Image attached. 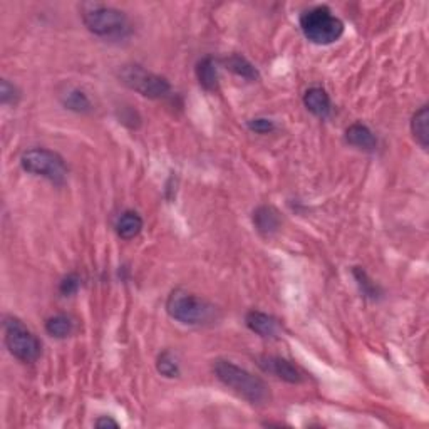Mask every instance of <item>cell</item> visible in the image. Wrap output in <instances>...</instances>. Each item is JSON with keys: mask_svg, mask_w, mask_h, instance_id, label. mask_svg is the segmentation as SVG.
Returning a JSON list of instances; mask_svg holds the SVG:
<instances>
[{"mask_svg": "<svg viewBox=\"0 0 429 429\" xmlns=\"http://www.w3.org/2000/svg\"><path fill=\"white\" fill-rule=\"evenodd\" d=\"M300 29L310 42L319 46L339 41L344 34V22L326 6L314 7V9L304 12L300 17Z\"/></svg>", "mask_w": 429, "mask_h": 429, "instance_id": "cell-3", "label": "cell"}, {"mask_svg": "<svg viewBox=\"0 0 429 429\" xmlns=\"http://www.w3.org/2000/svg\"><path fill=\"white\" fill-rule=\"evenodd\" d=\"M346 139L349 144L364 151H374L376 146H378V139H376L374 133L369 130L366 124L360 123H356L347 128Z\"/></svg>", "mask_w": 429, "mask_h": 429, "instance_id": "cell-10", "label": "cell"}, {"mask_svg": "<svg viewBox=\"0 0 429 429\" xmlns=\"http://www.w3.org/2000/svg\"><path fill=\"white\" fill-rule=\"evenodd\" d=\"M0 99H2L3 104H15L19 99V91L15 89V86L7 82L6 79L0 84Z\"/></svg>", "mask_w": 429, "mask_h": 429, "instance_id": "cell-21", "label": "cell"}, {"mask_svg": "<svg viewBox=\"0 0 429 429\" xmlns=\"http://www.w3.org/2000/svg\"><path fill=\"white\" fill-rule=\"evenodd\" d=\"M22 168L27 173L47 178L54 184H62L67 178V168L58 153L44 148H35L22 155Z\"/></svg>", "mask_w": 429, "mask_h": 429, "instance_id": "cell-6", "label": "cell"}, {"mask_svg": "<svg viewBox=\"0 0 429 429\" xmlns=\"http://www.w3.org/2000/svg\"><path fill=\"white\" fill-rule=\"evenodd\" d=\"M119 79L124 86L133 89L144 98L159 99L170 92V82L155 72L146 71L138 64H126L119 69Z\"/></svg>", "mask_w": 429, "mask_h": 429, "instance_id": "cell-7", "label": "cell"}, {"mask_svg": "<svg viewBox=\"0 0 429 429\" xmlns=\"http://www.w3.org/2000/svg\"><path fill=\"white\" fill-rule=\"evenodd\" d=\"M46 331L47 334L52 335L55 339H66L69 338L74 331V322L67 315H54L51 319H47L46 322Z\"/></svg>", "mask_w": 429, "mask_h": 429, "instance_id": "cell-18", "label": "cell"}, {"mask_svg": "<svg viewBox=\"0 0 429 429\" xmlns=\"http://www.w3.org/2000/svg\"><path fill=\"white\" fill-rule=\"evenodd\" d=\"M354 275H356V279L359 280V286H360V288H362V292L367 297H374L376 294H378V288H376L374 283H371V280L367 279L366 272L360 270V268H356Z\"/></svg>", "mask_w": 429, "mask_h": 429, "instance_id": "cell-22", "label": "cell"}, {"mask_svg": "<svg viewBox=\"0 0 429 429\" xmlns=\"http://www.w3.org/2000/svg\"><path fill=\"white\" fill-rule=\"evenodd\" d=\"M196 78L207 91H215L218 87V71L213 59L204 58L196 64Z\"/></svg>", "mask_w": 429, "mask_h": 429, "instance_id": "cell-14", "label": "cell"}, {"mask_svg": "<svg viewBox=\"0 0 429 429\" xmlns=\"http://www.w3.org/2000/svg\"><path fill=\"white\" fill-rule=\"evenodd\" d=\"M61 101L67 110L76 111V113H89L92 110L89 98L81 89H74V87L64 92L61 96Z\"/></svg>", "mask_w": 429, "mask_h": 429, "instance_id": "cell-17", "label": "cell"}, {"mask_svg": "<svg viewBox=\"0 0 429 429\" xmlns=\"http://www.w3.org/2000/svg\"><path fill=\"white\" fill-rule=\"evenodd\" d=\"M213 372L227 387L235 391L252 404H265L270 398V391L265 380L256 378L247 369L238 367L231 360L216 359L213 362Z\"/></svg>", "mask_w": 429, "mask_h": 429, "instance_id": "cell-1", "label": "cell"}, {"mask_svg": "<svg viewBox=\"0 0 429 429\" xmlns=\"http://www.w3.org/2000/svg\"><path fill=\"white\" fill-rule=\"evenodd\" d=\"M166 312L171 319L178 320L184 326H204L215 320V306L191 294L184 288H176L166 300Z\"/></svg>", "mask_w": 429, "mask_h": 429, "instance_id": "cell-2", "label": "cell"}, {"mask_svg": "<svg viewBox=\"0 0 429 429\" xmlns=\"http://www.w3.org/2000/svg\"><path fill=\"white\" fill-rule=\"evenodd\" d=\"M304 104L317 118H327L332 111V103L329 94L320 87H312L304 96Z\"/></svg>", "mask_w": 429, "mask_h": 429, "instance_id": "cell-11", "label": "cell"}, {"mask_svg": "<svg viewBox=\"0 0 429 429\" xmlns=\"http://www.w3.org/2000/svg\"><path fill=\"white\" fill-rule=\"evenodd\" d=\"M248 128L259 134H268L275 130V124L274 121H270V119L256 118V119H252V121H248Z\"/></svg>", "mask_w": 429, "mask_h": 429, "instance_id": "cell-20", "label": "cell"}, {"mask_svg": "<svg viewBox=\"0 0 429 429\" xmlns=\"http://www.w3.org/2000/svg\"><path fill=\"white\" fill-rule=\"evenodd\" d=\"M81 15L84 26L99 37H118L128 30V17L114 7L84 3Z\"/></svg>", "mask_w": 429, "mask_h": 429, "instance_id": "cell-4", "label": "cell"}, {"mask_svg": "<svg viewBox=\"0 0 429 429\" xmlns=\"http://www.w3.org/2000/svg\"><path fill=\"white\" fill-rule=\"evenodd\" d=\"M79 288V279L76 275H67L61 282V294L72 295Z\"/></svg>", "mask_w": 429, "mask_h": 429, "instance_id": "cell-23", "label": "cell"}, {"mask_svg": "<svg viewBox=\"0 0 429 429\" xmlns=\"http://www.w3.org/2000/svg\"><path fill=\"white\" fill-rule=\"evenodd\" d=\"M254 222L260 234L272 235L279 230L280 216L272 207H260L254 213Z\"/></svg>", "mask_w": 429, "mask_h": 429, "instance_id": "cell-13", "label": "cell"}, {"mask_svg": "<svg viewBox=\"0 0 429 429\" xmlns=\"http://www.w3.org/2000/svg\"><path fill=\"white\" fill-rule=\"evenodd\" d=\"M96 428H118L119 424L116 423L113 418H107V416H103V418H99L96 421Z\"/></svg>", "mask_w": 429, "mask_h": 429, "instance_id": "cell-24", "label": "cell"}, {"mask_svg": "<svg viewBox=\"0 0 429 429\" xmlns=\"http://www.w3.org/2000/svg\"><path fill=\"white\" fill-rule=\"evenodd\" d=\"M227 67L231 72H235L236 76H240V78L248 79V81H255V79H259V71L255 69V66L252 64L248 59L243 58V55L234 54L230 55V58L225 59Z\"/></svg>", "mask_w": 429, "mask_h": 429, "instance_id": "cell-16", "label": "cell"}, {"mask_svg": "<svg viewBox=\"0 0 429 429\" xmlns=\"http://www.w3.org/2000/svg\"><path fill=\"white\" fill-rule=\"evenodd\" d=\"M3 342L15 359L22 362H34L41 356V342L24 326L17 317L7 315L3 319Z\"/></svg>", "mask_w": 429, "mask_h": 429, "instance_id": "cell-5", "label": "cell"}, {"mask_svg": "<svg viewBox=\"0 0 429 429\" xmlns=\"http://www.w3.org/2000/svg\"><path fill=\"white\" fill-rule=\"evenodd\" d=\"M247 327L262 338H275L279 334V322L272 315L259 310H250L245 317Z\"/></svg>", "mask_w": 429, "mask_h": 429, "instance_id": "cell-9", "label": "cell"}, {"mask_svg": "<svg viewBox=\"0 0 429 429\" xmlns=\"http://www.w3.org/2000/svg\"><path fill=\"white\" fill-rule=\"evenodd\" d=\"M156 369H158L159 374L164 376V378H178L180 376L178 362H176V359L170 354V352L159 354L158 362H156Z\"/></svg>", "mask_w": 429, "mask_h": 429, "instance_id": "cell-19", "label": "cell"}, {"mask_svg": "<svg viewBox=\"0 0 429 429\" xmlns=\"http://www.w3.org/2000/svg\"><path fill=\"white\" fill-rule=\"evenodd\" d=\"M428 121H429L428 106L419 107L411 119V133L414 136L416 143H418L423 150H426L428 148V138H429Z\"/></svg>", "mask_w": 429, "mask_h": 429, "instance_id": "cell-15", "label": "cell"}, {"mask_svg": "<svg viewBox=\"0 0 429 429\" xmlns=\"http://www.w3.org/2000/svg\"><path fill=\"white\" fill-rule=\"evenodd\" d=\"M259 366L265 372L277 376L279 379L287 380L290 384H299L302 380V374L290 360L279 358V356H263L259 358Z\"/></svg>", "mask_w": 429, "mask_h": 429, "instance_id": "cell-8", "label": "cell"}, {"mask_svg": "<svg viewBox=\"0 0 429 429\" xmlns=\"http://www.w3.org/2000/svg\"><path fill=\"white\" fill-rule=\"evenodd\" d=\"M143 230V218L136 211H124L116 222V231L124 240H131L138 236Z\"/></svg>", "mask_w": 429, "mask_h": 429, "instance_id": "cell-12", "label": "cell"}]
</instances>
